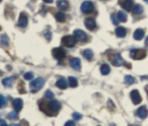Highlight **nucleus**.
Returning <instances> with one entry per match:
<instances>
[{"label":"nucleus","instance_id":"f257e3e1","mask_svg":"<svg viewBox=\"0 0 148 126\" xmlns=\"http://www.w3.org/2000/svg\"><path fill=\"white\" fill-rule=\"evenodd\" d=\"M45 107L48 109V111L46 112V113L49 116H52V115H55L56 114L60 109H61V104L56 101V100H52L49 103H47L45 105Z\"/></svg>","mask_w":148,"mask_h":126},{"label":"nucleus","instance_id":"f03ea898","mask_svg":"<svg viewBox=\"0 0 148 126\" xmlns=\"http://www.w3.org/2000/svg\"><path fill=\"white\" fill-rule=\"evenodd\" d=\"M44 84H45V81H44L43 78H42V77L36 78L29 83L30 91L32 93H37L43 87Z\"/></svg>","mask_w":148,"mask_h":126},{"label":"nucleus","instance_id":"7ed1b4c3","mask_svg":"<svg viewBox=\"0 0 148 126\" xmlns=\"http://www.w3.org/2000/svg\"><path fill=\"white\" fill-rule=\"evenodd\" d=\"M147 56V52L144 49H133L130 52V57L134 60H141Z\"/></svg>","mask_w":148,"mask_h":126},{"label":"nucleus","instance_id":"20e7f679","mask_svg":"<svg viewBox=\"0 0 148 126\" xmlns=\"http://www.w3.org/2000/svg\"><path fill=\"white\" fill-rule=\"evenodd\" d=\"M76 43V38L75 35H65L62 39V44L65 47L72 48Z\"/></svg>","mask_w":148,"mask_h":126},{"label":"nucleus","instance_id":"39448f33","mask_svg":"<svg viewBox=\"0 0 148 126\" xmlns=\"http://www.w3.org/2000/svg\"><path fill=\"white\" fill-rule=\"evenodd\" d=\"M111 61L113 63L114 66L115 67H121V66H125L127 63L125 61V60L121 57V55L120 54H114L112 55L111 57Z\"/></svg>","mask_w":148,"mask_h":126},{"label":"nucleus","instance_id":"423d86ee","mask_svg":"<svg viewBox=\"0 0 148 126\" xmlns=\"http://www.w3.org/2000/svg\"><path fill=\"white\" fill-rule=\"evenodd\" d=\"M52 55L58 61H62L66 56V52L62 48H56L52 50Z\"/></svg>","mask_w":148,"mask_h":126},{"label":"nucleus","instance_id":"0eeeda50","mask_svg":"<svg viewBox=\"0 0 148 126\" xmlns=\"http://www.w3.org/2000/svg\"><path fill=\"white\" fill-rule=\"evenodd\" d=\"M74 35L76 38V40L78 42H82V43H85L87 42V40H88L87 34L83 30H82V29H75L74 31Z\"/></svg>","mask_w":148,"mask_h":126},{"label":"nucleus","instance_id":"6e6552de","mask_svg":"<svg viewBox=\"0 0 148 126\" xmlns=\"http://www.w3.org/2000/svg\"><path fill=\"white\" fill-rule=\"evenodd\" d=\"M95 6L91 1H85L82 3L81 10L83 13H90L94 10Z\"/></svg>","mask_w":148,"mask_h":126},{"label":"nucleus","instance_id":"1a4fd4ad","mask_svg":"<svg viewBox=\"0 0 148 126\" xmlns=\"http://www.w3.org/2000/svg\"><path fill=\"white\" fill-rule=\"evenodd\" d=\"M130 97L134 105H139L142 101V98H141L139 91H137V90H133L130 93Z\"/></svg>","mask_w":148,"mask_h":126},{"label":"nucleus","instance_id":"9d476101","mask_svg":"<svg viewBox=\"0 0 148 126\" xmlns=\"http://www.w3.org/2000/svg\"><path fill=\"white\" fill-rule=\"evenodd\" d=\"M136 115L140 118L141 119H146L148 116V110L147 107L146 106H140L137 111H136Z\"/></svg>","mask_w":148,"mask_h":126},{"label":"nucleus","instance_id":"9b49d317","mask_svg":"<svg viewBox=\"0 0 148 126\" xmlns=\"http://www.w3.org/2000/svg\"><path fill=\"white\" fill-rule=\"evenodd\" d=\"M70 66H71V67H72L74 70L80 71V70H81V67H82L81 60H80L79 58H76V57L71 58V59H70Z\"/></svg>","mask_w":148,"mask_h":126},{"label":"nucleus","instance_id":"f8f14e48","mask_svg":"<svg viewBox=\"0 0 148 126\" xmlns=\"http://www.w3.org/2000/svg\"><path fill=\"white\" fill-rule=\"evenodd\" d=\"M133 2H134V0H120L119 1V3L121 5V7L123 9H125L126 10H127V11L132 10Z\"/></svg>","mask_w":148,"mask_h":126},{"label":"nucleus","instance_id":"ddd939ff","mask_svg":"<svg viewBox=\"0 0 148 126\" xmlns=\"http://www.w3.org/2000/svg\"><path fill=\"white\" fill-rule=\"evenodd\" d=\"M84 23H85L86 28H87L88 30H94V29L96 28V22H95V19H93V18H91V17L86 18Z\"/></svg>","mask_w":148,"mask_h":126},{"label":"nucleus","instance_id":"4468645a","mask_svg":"<svg viewBox=\"0 0 148 126\" xmlns=\"http://www.w3.org/2000/svg\"><path fill=\"white\" fill-rule=\"evenodd\" d=\"M18 26L22 28H26L28 26V17L24 13H21L18 19Z\"/></svg>","mask_w":148,"mask_h":126},{"label":"nucleus","instance_id":"2eb2a0df","mask_svg":"<svg viewBox=\"0 0 148 126\" xmlns=\"http://www.w3.org/2000/svg\"><path fill=\"white\" fill-rule=\"evenodd\" d=\"M13 107L15 109V111H16L17 112H19L22 109H23V102L21 99H16L13 100Z\"/></svg>","mask_w":148,"mask_h":126},{"label":"nucleus","instance_id":"dca6fc26","mask_svg":"<svg viewBox=\"0 0 148 126\" xmlns=\"http://www.w3.org/2000/svg\"><path fill=\"white\" fill-rule=\"evenodd\" d=\"M115 35H116L118 37H120V38L125 37L126 35H127V30H126V29L123 28V27H118V28H116V29H115Z\"/></svg>","mask_w":148,"mask_h":126},{"label":"nucleus","instance_id":"f3484780","mask_svg":"<svg viewBox=\"0 0 148 126\" xmlns=\"http://www.w3.org/2000/svg\"><path fill=\"white\" fill-rule=\"evenodd\" d=\"M144 35H145V32L142 29H138L135 30L134 34V38L137 41H140L141 40L143 37H144Z\"/></svg>","mask_w":148,"mask_h":126},{"label":"nucleus","instance_id":"a211bd4d","mask_svg":"<svg viewBox=\"0 0 148 126\" xmlns=\"http://www.w3.org/2000/svg\"><path fill=\"white\" fill-rule=\"evenodd\" d=\"M56 86L60 89H66L67 86H68V82L66 81V80L64 78H62V79H59L56 83Z\"/></svg>","mask_w":148,"mask_h":126},{"label":"nucleus","instance_id":"6ab92c4d","mask_svg":"<svg viewBox=\"0 0 148 126\" xmlns=\"http://www.w3.org/2000/svg\"><path fill=\"white\" fill-rule=\"evenodd\" d=\"M82 55L88 61H91L94 58V53L91 49H85L84 51H82Z\"/></svg>","mask_w":148,"mask_h":126},{"label":"nucleus","instance_id":"aec40b11","mask_svg":"<svg viewBox=\"0 0 148 126\" xmlns=\"http://www.w3.org/2000/svg\"><path fill=\"white\" fill-rule=\"evenodd\" d=\"M57 7L62 10H65L69 8V3L67 0H58Z\"/></svg>","mask_w":148,"mask_h":126},{"label":"nucleus","instance_id":"412c9836","mask_svg":"<svg viewBox=\"0 0 148 126\" xmlns=\"http://www.w3.org/2000/svg\"><path fill=\"white\" fill-rule=\"evenodd\" d=\"M56 19L59 22H64L65 20H66V16H65V14L63 12L59 11V12L56 13Z\"/></svg>","mask_w":148,"mask_h":126},{"label":"nucleus","instance_id":"4be33fe9","mask_svg":"<svg viewBox=\"0 0 148 126\" xmlns=\"http://www.w3.org/2000/svg\"><path fill=\"white\" fill-rule=\"evenodd\" d=\"M117 16H118V18H119L120 22H126L127 21V15L124 11H122V10L118 11V13H117Z\"/></svg>","mask_w":148,"mask_h":126},{"label":"nucleus","instance_id":"5701e85b","mask_svg":"<svg viewBox=\"0 0 148 126\" xmlns=\"http://www.w3.org/2000/svg\"><path fill=\"white\" fill-rule=\"evenodd\" d=\"M2 83H3V85L5 87H11L12 86V84H13V78L12 77L5 78V79H3L2 80Z\"/></svg>","mask_w":148,"mask_h":126},{"label":"nucleus","instance_id":"b1692460","mask_svg":"<svg viewBox=\"0 0 148 126\" xmlns=\"http://www.w3.org/2000/svg\"><path fill=\"white\" fill-rule=\"evenodd\" d=\"M144 9H143V6L141 4H135L133 8V12L134 14L135 15H140L143 12Z\"/></svg>","mask_w":148,"mask_h":126},{"label":"nucleus","instance_id":"393cba45","mask_svg":"<svg viewBox=\"0 0 148 126\" xmlns=\"http://www.w3.org/2000/svg\"><path fill=\"white\" fill-rule=\"evenodd\" d=\"M110 71H111L110 67H109L108 64H103V65H101V73L103 75H108V74H109Z\"/></svg>","mask_w":148,"mask_h":126},{"label":"nucleus","instance_id":"a878e982","mask_svg":"<svg viewBox=\"0 0 148 126\" xmlns=\"http://www.w3.org/2000/svg\"><path fill=\"white\" fill-rule=\"evenodd\" d=\"M1 44H2L3 46H5V47L9 46L10 41H9V37L7 36V35L3 34V35H1Z\"/></svg>","mask_w":148,"mask_h":126},{"label":"nucleus","instance_id":"bb28decb","mask_svg":"<svg viewBox=\"0 0 148 126\" xmlns=\"http://www.w3.org/2000/svg\"><path fill=\"white\" fill-rule=\"evenodd\" d=\"M68 80H69V86H71V87H75V86H78V81H77V80H76L75 77L70 76V77H69Z\"/></svg>","mask_w":148,"mask_h":126},{"label":"nucleus","instance_id":"cd10ccee","mask_svg":"<svg viewBox=\"0 0 148 126\" xmlns=\"http://www.w3.org/2000/svg\"><path fill=\"white\" fill-rule=\"evenodd\" d=\"M125 82L127 84V85H134L135 82H136V80L134 77L131 76V75H127L125 77Z\"/></svg>","mask_w":148,"mask_h":126},{"label":"nucleus","instance_id":"c85d7f7f","mask_svg":"<svg viewBox=\"0 0 148 126\" xmlns=\"http://www.w3.org/2000/svg\"><path fill=\"white\" fill-rule=\"evenodd\" d=\"M17 112L16 111V112H10L9 114H8V119H10V120H16L17 119H18V115H17V113H16Z\"/></svg>","mask_w":148,"mask_h":126},{"label":"nucleus","instance_id":"c756f323","mask_svg":"<svg viewBox=\"0 0 148 126\" xmlns=\"http://www.w3.org/2000/svg\"><path fill=\"white\" fill-rule=\"evenodd\" d=\"M111 20H112V22H113V23H114V25H118L119 22H120V20H119V18H118V16H117V14H116V15H112Z\"/></svg>","mask_w":148,"mask_h":126},{"label":"nucleus","instance_id":"7c9ffc66","mask_svg":"<svg viewBox=\"0 0 148 126\" xmlns=\"http://www.w3.org/2000/svg\"><path fill=\"white\" fill-rule=\"evenodd\" d=\"M33 77H34V75H33V74H32L31 72L25 73V74H24V75H23V78H24L26 80H32V79H33Z\"/></svg>","mask_w":148,"mask_h":126},{"label":"nucleus","instance_id":"2f4dec72","mask_svg":"<svg viewBox=\"0 0 148 126\" xmlns=\"http://www.w3.org/2000/svg\"><path fill=\"white\" fill-rule=\"evenodd\" d=\"M72 116H73L74 119L76 120V121H79V120H81V119H82V116L80 113H78V112H74V113L72 114Z\"/></svg>","mask_w":148,"mask_h":126},{"label":"nucleus","instance_id":"473e14b6","mask_svg":"<svg viewBox=\"0 0 148 126\" xmlns=\"http://www.w3.org/2000/svg\"><path fill=\"white\" fill-rule=\"evenodd\" d=\"M45 97L48 98V99H53L54 98V93L50 91V90H47L44 93Z\"/></svg>","mask_w":148,"mask_h":126},{"label":"nucleus","instance_id":"72a5a7b5","mask_svg":"<svg viewBox=\"0 0 148 126\" xmlns=\"http://www.w3.org/2000/svg\"><path fill=\"white\" fill-rule=\"evenodd\" d=\"M43 35H44V36L46 37V39L48 40V41H50L51 40V33H50V31H48V30H46V31H44V33H43Z\"/></svg>","mask_w":148,"mask_h":126},{"label":"nucleus","instance_id":"f704fd0d","mask_svg":"<svg viewBox=\"0 0 148 126\" xmlns=\"http://www.w3.org/2000/svg\"><path fill=\"white\" fill-rule=\"evenodd\" d=\"M0 98H1V108H3L5 104H6V99H5V98L3 95H1Z\"/></svg>","mask_w":148,"mask_h":126},{"label":"nucleus","instance_id":"c9c22d12","mask_svg":"<svg viewBox=\"0 0 148 126\" xmlns=\"http://www.w3.org/2000/svg\"><path fill=\"white\" fill-rule=\"evenodd\" d=\"M75 125L73 121H68L67 123H65V126H74Z\"/></svg>","mask_w":148,"mask_h":126},{"label":"nucleus","instance_id":"e433bc0d","mask_svg":"<svg viewBox=\"0 0 148 126\" xmlns=\"http://www.w3.org/2000/svg\"><path fill=\"white\" fill-rule=\"evenodd\" d=\"M0 125H7V124H6L3 119H1V120H0Z\"/></svg>","mask_w":148,"mask_h":126},{"label":"nucleus","instance_id":"4c0bfd02","mask_svg":"<svg viewBox=\"0 0 148 126\" xmlns=\"http://www.w3.org/2000/svg\"><path fill=\"white\" fill-rule=\"evenodd\" d=\"M45 3H53V1L54 0H43Z\"/></svg>","mask_w":148,"mask_h":126},{"label":"nucleus","instance_id":"58836bf2","mask_svg":"<svg viewBox=\"0 0 148 126\" xmlns=\"http://www.w3.org/2000/svg\"><path fill=\"white\" fill-rule=\"evenodd\" d=\"M145 44L147 45V46H148V36L146 38V42H145Z\"/></svg>","mask_w":148,"mask_h":126},{"label":"nucleus","instance_id":"ea45409f","mask_svg":"<svg viewBox=\"0 0 148 126\" xmlns=\"http://www.w3.org/2000/svg\"><path fill=\"white\" fill-rule=\"evenodd\" d=\"M145 2H147V3H148V0H144Z\"/></svg>","mask_w":148,"mask_h":126}]
</instances>
